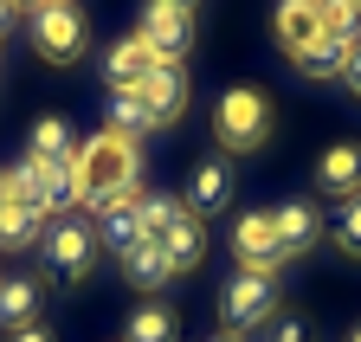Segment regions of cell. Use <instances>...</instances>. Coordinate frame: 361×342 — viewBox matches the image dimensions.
<instances>
[{"instance_id": "28", "label": "cell", "mask_w": 361, "mask_h": 342, "mask_svg": "<svg viewBox=\"0 0 361 342\" xmlns=\"http://www.w3.org/2000/svg\"><path fill=\"white\" fill-rule=\"evenodd\" d=\"M0 207H13V168H0Z\"/></svg>"}, {"instance_id": "30", "label": "cell", "mask_w": 361, "mask_h": 342, "mask_svg": "<svg viewBox=\"0 0 361 342\" xmlns=\"http://www.w3.org/2000/svg\"><path fill=\"white\" fill-rule=\"evenodd\" d=\"M13 20H20V7H13V0H0V32H7Z\"/></svg>"}, {"instance_id": "27", "label": "cell", "mask_w": 361, "mask_h": 342, "mask_svg": "<svg viewBox=\"0 0 361 342\" xmlns=\"http://www.w3.org/2000/svg\"><path fill=\"white\" fill-rule=\"evenodd\" d=\"M342 78H348V91H355V97H361V46H355V52H348V71H342Z\"/></svg>"}, {"instance_id": "5", "label": "cell", "mask_w": 361, "mask_h": 342, "mask_svg": "<svg viewBox=\"0 0 361 342\" xmlns=\"http://www.w3.org/2000/svg\"><path fill=\"white\" fill-rule=\"evenodd\" d=\"M45 265H52V278H65V284H78V278H90V265H97V226L90 220H52L45 226Z\"/></svg>"}, {"instance_id": "8", "label": "cell", "mask_w": 361, "mask_h": 342, "mask_svg": "<svg viewBox=\"0 0 361 342\" xmlns=\"http://www.w3.org/2000/svg\"><path fill=\"white\" fill-rule=\"evenodd\" d=\"M90 226H97V252H104V245H110V252L142 245V239H149V233H142V194H123V200H110V207H104Z\"/></svg>"}, {"instance_id": "18", "label": "cell", "mask_w": 361, "mask_h": 342, "mask_svg": "<svg viewBox=\"0 0 361 342\" xmlns=\"http://www.w3.org/2000/svg\"><path fill=\"white\" fill-rule=\"evenodd\" d=\"M32 161H52V168H71L78 161V136L65 116H39L32 123Z\"/></svg>"}, {"instance_id": "35", "label": "cell", "mask_w": 361, "mask_h": 342, "mask_svg": "<svg viewBox=\"0 0 361 342\" xmlns=\"http://www.w3.org/2000/svg\"><path fill=\"white\" fill-rule=\"evenodd\" d=\"M355 7H361V0H355Z\"/></svg>"}, {"instance_id": "20", "label": "cell", "mask_w": 361, "mask_h": 342, "mask_svg": "<svg viewBox=\"0 0 361 342\" xmlns=\"http://www.w3.org/2000/svg\"><path fill=\"white\" fill-rule=\"evenodd\" d=\"M110 130L135 142V136H155L161 123H155V110L142 104V91H116V97H110Z\"/></svg>"}, {"instance_id": "23", "label": "cell", "mask_w": 361, "mask_h": 342, "mask_svg": "<svg viewBox=\"0 0 361 342\" xmlns=\"http://www.w3.org/2000/svg\"><path fill=\"white\" fill-rule=\"evenodd\" d=\"M180 213H188V200H174V194H142V233L149 239H161Z\"/></svg>"}, {"instance_id": "11", "label": "cell", "mask_w": 361, "mask_h": 342, "mask_svg": "<svg viewBox=\"0 0 361 342\" xmlns=\"http://www.w3.org/2000/svg\"><path fill=\"white\" fill-rule=\"evenodd\" d=\"M135 91H142V104L155 110V123H174L180 110H188V71L161 59V65H155V71H149L142 84H135Z\"/></svg>"}, {"instance_id": "15", "label": "cell", "mask_w": 361, "mask_h": 342, "mask_svg": "<svg viewBox=\"0 0 361 342\" xmlns=\"http://www.w3.org/2000/svg\"><path fill=\"white\" fill-rule=\"evenodd\" d=\"M271 226H278V239H284V259H297V252L316 245V233H323V213H316L310 200H284L278 213H271Z\"/></svg>"}, {"instance_id": "10", "label": "cell", "mask_w": 361, "mask_h": 342, "mask_svg": "<svg viewBox=\"0 0 361 342\" xmlns=\"http://www.w3.org/2000/svg\"><path fill=\"white\" fill-rule=\"evenodd\" d=\"M271 32H278V46L297 59L316 32H323V0H278V13H271Z\"/></svg>"}, {"instance_id": "12", "label": "cell", "mask_w": 361, "mask_h": 342, "mask_svg": "<svg viewBox=\"0 0 361 342\" xmlns=\"http://www.w3.org/2000/svg\"><path fill=\"white\" fill-rule=\"evenodd\" d=\"M155 65H161V59L149 52V39L135 32V39H116V46H110V59H104V78L116 84V91H135V84H142Z\"/></svg>"}, {"instance_id": "31", "label": "cell", "mask_w": 361, "mask_h": 342, "mask_svg": "<svg viewBox=\"0 0 361 342\" xmlns=\"http://www.w3.org/2000/svg\"><path fill=\"white\" fill-rule=\"evenodd\" d=\"M161 7H180V13H194V0H161Z\"/></svg>"}, {"instance_id": "34", "label": "cell", "mask_w": 361, "mask_h": 342, "mask_svg": "<svg viewBox=\"0 0 361 342\" xmlns=\"http://www.w3.org/2000/svg\"><path fill=\"white\" fill-rule=\"evenodd\" d=\"M219 342H245V336H219Z\"/></svg>"}, {"instance_id": "7", "label": "cell", "mask_w": 361, "mask_h": 342, "mask_svg": "<svg viewBox=\"0 0 361 342\" xmlns=\"http://www.w3.org/2000/svg\"><path fill=\"white\" fill-rule=\"evenodd\" d=\"M142 39H149V52L180 65L194 46V13H180V7H161V0H149V13H142Z\"/></svg>"}, {"instance_id": "24", "label": "cell", "mask_w": 361, "mask_h": 342, "mask_svg": "<svg viewBox=\"0 0 361 342\" xmlns=\"http://www.w3.org/2000/svg\"><path fill=\"white\" fill-rule=\"evenodd\" d=\"M323 32L361 46V7H355V0H323Z\"/></svg>"}, {"instance_id": "1", "label": "cell", "mask_w": 361, "mask_h": 342, "mask_svg": "<svg viewBox=\"0 0 361 342\" xmlns=\"http://www.w3.org/2000/svg\"><path fill=\"white\" fill-rule=\"evenodd\" d=\"M71 175H78V200L90 213H104L110 200L135 194V175H142V155H135L129 136L116 130H97L90 142H78V161H71Z\"/></svg>"}, {"instance_id": "3", "label": "cell", "mask_w": 361, "mask_h": 342, "mask_svg": "<svg viewBox=\"0 0 361 342\" xmlns=\"http://www.w3.org/2000/svg\"><path fill=\"white\" fill-rule=\"evenodd\" d=\"M219 317H226V336H252L278 317V278L271 271H239L219 297Z\"/></svg>"}, {"instance_id": "22", "label": "cell", "mask_w": 361, "mask_h": 342, "mask_svg": "<svg viewBox=\"0 0 361 342\" xmlns=\"http://www.w3.org/2000/svg\"><path fill=\"white\" fill-rule=\"evenodd\" d=\"M174 310L168 304H142V310H135L129 317V342H174Z\"/></svg>"}, {"instance_id": "19", "label": "cell", "mask_w": 361, "mask_h": 342, "mask_svg": "<svg viewBox=\"0 0 361 342\" xmlns=\"http://www.w3.org/2000/svg\"><path fill=\"white\" fill-rule=\"evenodd\" d=\"M123 278H129L135 291H161L174 271H168V259H161V245L142 239V245H129V252H123Z\"/></svg>"}, {"instance_id": "9", "label": "cell", "mask_w": 361, "mask_h": 342, "mask_svg": "<svg viewBox=\"0 0 361 342\" xmlns=\"http://www.w3.org/2000/svg\"><path fill=\"white\" fill-rule=\"evenodd\" d=\"M316 188L336 200H355L361 194V142H329L323 161H316Z\"/></svg>"}, {"instance_id": "4", "label": "cell", "mask_w": 361, "mask_h": 342, "mask_svg": "<svg viewBox=\"0 0 361 342\" xmlns=\"http://www.w3.org/2000/svg\"><path fill=\"white\" fill-rule=\"evenodd\" d=\"M32 46H39V59H52V65H78L84 59L90 26L78 13V0H52V7L32 13Z\"/></svg>"}, {"instance_id": "14", "label": "cell", "mask_w": 361, "mask_h": 342, "mask_svg": "<svg viewBox=\"0 0 361 342\" xmlns=\"http://www.w3.org/2000/svg\"><path fill=\"white\" fill-rule=\"evenodd\" d=\"M161 245V259H168V271H194L200 259H207V226L194 220V213H180V220L155 239Z\"/></svg>"}, {"instance_id": "13", "label": "cell", "mask_w": 361, "mask_h": 342, "mask_svg": "<svg viewBox=\"0 0 361 342\" xmlns=\"http://www.w3.org/2000/svg\"><path fill=\"white\" fill-rule=\"evenodd\" d=\"M226 200H233V168H226V161H200L188 175V213L207 220V213H219Z\"/></svg>"}, {"instance_id": "25", "label": "cell", "mask_w": 361, "mask_h": 342, "mask_svg": "<svg viewBox=\"0 0 361 342\" xmlns=\"http://www.w3.org/2000/svg\"><path fill=\"white\" fill-rule=\"evenodd\" d=\"M336 245L348 252V259H361V194L342 200V213H336Z\"/></svg>"}, {"instance_id": "2", "label": "cell", "mask_w": 361, "mask_h": 342, "mask_svg": "<svg viewBox=\"0 0 361 342\" xmlns=\"http://www.w3.org/2000/svg\"><path fill=\"white\" fill-rule=\"evenodd\" d=\"M213 136H219V149L252 155V149L271 136V97H264V91H252V84H233V91H219V104H213Z\"/></svg>"}, {"instance_id": "32", "label": "cell", "mask_w": 361, "mask_h": 342, "mask_svg": "<svg viewBox=\"0 0 361 342\" xmlns=\"http://www.w3.org/2000/svg\"><path fill=\"white\" fill-rule=\"evenodd\" d=\"M13 7H32V13H39V7H52V0H13Z\"/></svg>"}, {"instance_id": "6", "label": "cell", "mask_w": 361, "mask_h": 342, "mask_svg": "<svg viewBox=\"0 0 361 342\" xmlns=\"http://www.w3.org/2000/svg\"><path fill=\"white\" fill-rule=\"evenodd\" d=\"M233 252H239V271H271L278 278V265H284V239H278V226H271V213H239L233 220Z\"/></svg>"}, {"instance_id": "29", "label": "cell", "mask_w": 361, "mask_h": 342, "mask_svg": "<svg viewBox=\"0 0 361 342\" xmlns=\"http://www.w3.org/2000/svg\"><path fill=\"white\" fill-rule=\"evenodd\" d=\"M13 342H52V329H13Z\"/></svg>"}, {"instance_id": "26", "label": "cell", "mask_w": 361, "mask_h": 342, "mask_svg": "<svg viewBox=\"0 0 361 342\" xmlns=\"http://www.w3.org/2000/svg\"><path fill=\"white\" fill-rule=\"evenodd\" d=\"M264 342H316V336H310V323H297V317H271V323H264Z\"/></svg>"}, {"instance_id": "17", "label": "cell", "mask_w": 361, "mask_h": 342, "mask_svg": "<svg viewBox=\"0 0 361 342\" xmlns=\"http://www.w3.org/2000/svg\"><path fill=\"white\" fill-rule=\"evenodd\" d=\"M348 52H355L348 39H336V32H316L310 46L297 52V71H303V78H342V71H348Z\"/></svg>"}, {"instance_id": "16", "label": "cell", "mask_w": 361, "mask_h": 342, "mask_svg": "<svg viewBox=\"0 0 361 342\" xmlns=\"http://www.w3.org/2000/svg\"><path fill=\"white\" fill-rule=\"evenodd\" d=\"M39 304H45V284L39 278H0V329H32V317H39Z\"/></svg>"}, {"instance_id": "33", "label": "cell", "mask_w": 361, "mask_h": 342, "mask_svg": "<svg viewBox=\"0 0 361 342\" xmlns=\"http://www.w3.org/2000/svg\"><path fill=\"white\" fill-rule=\"evenodd\" d=\"M348 342H361V323H355V329H348Z\"/></svg>"}, {"instance_id": "21", "label": "cell", "mask_w": 361, "mask_h": 342, "mask_svg": "<svg viewBox=\"0 0 361 342\" xmlns=\"http://www.w3.org/2000/svg\"><path fill=\"white\" fill-rule=\"evenodd\" d=\"M45 239V220H39V213L32 207H0V245H7V252H26V245H39Z\"/></svg>"}]
</instances>
